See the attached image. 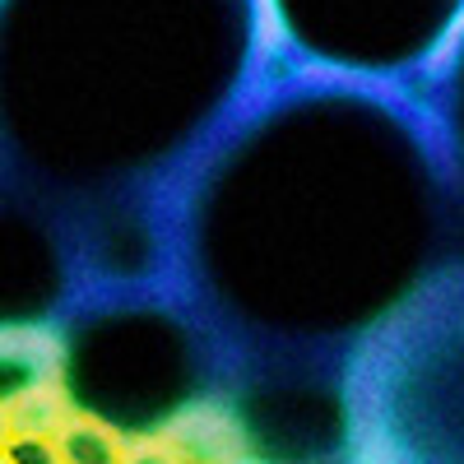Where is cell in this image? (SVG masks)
Listing matches in <instances>:
<instances>
[{"instance_id":"6da1fadb","label":"cell","mask_w":464,"mask_h":464,"mask_svg":"<svg viewBox=\"0 0 464 464\" xmlns=\"http://www.w3.org/2000/svg\"><path fill=\"white\" fill-rule=\"evenodd\" d=\"M163 237L168 284L196 306L265 330L358 325L367 343L459 265L418 93L312 70L256 93L177 190Z\"/></svg>"},{"instance_id":"7a4b0ae2","label":"cell","mask_w":464,"mask_h":464,"mask_svg":"<svg viewBox=\"0 0 464 464\" xmlns=\"http://www.w3.org/2000/svg\"><path fill=\"white\" fill-rule=\"evenodd\" d=\"M269 52L265 0H0V181L74 232L89 293L168 279V205Z\"/></svg>"},{"instance_id":"3957f363","label":"cell","mask_w":464,"mask_h":464,"mask_svg":"<svg viewBox=\"0 0 464 464\" xmlns=\"http://www.w3.org/2000/svg\"><path fill=\"white\" fill-rule=\"evenodd\" d=\"M353 413L381 464H464V260L358 353Z\"/></svg>"},{"instance_id":"277c9868","label":"cell","mask_w":464,"mask_h":464,"mask_svg":"<svg viewBox=\"0 0 464 464\" xmlns=\"http://www.w3.org/2000/svg\"><path fill=\"white\" fill-rule=\"evenodd\" d=\"M275 47L312 74L413 89L455 33L464 0H265Z\"/></svg>"},{"instance_id":"5b68a950","label":"cell","mask_w":464,"mask_h":464,"mask_svg":"<svg viewBox=\"0 0 464 464\" xmlns=\"http://www.w3.org/2000/svg\"><path fill=\"white\" fill-rule=\"evenodd\" d=\"M89 293L74 232L0 181V334H43Z\"/></svg>"},{"instance_id":"8992f818","label":"cell","mask_w":464,"mask_h":464,"mask_svg":"<svg viewBox=\"0 0 464 464\" xmlns=\"http://www.w3.org/2000/svg\"><path fill=\"white\" fill-rule=\"evenodd\" d=\"M422 111L437 130L441 159H446V181L455 200V232H459V260H464V28L455 33V43L446 56L413 84Z\"/></svg>"},{"instance_id":"52a82bcc","label":"cell","mask_w":464,"mask_h":464,"mask_svg":"<svg viewBox=\"0 0 464 464\" xmlns=\"http://www.w3.org/2000/svg\"><path fill=\"white\" fill-rule=\"evenodd\" d=\"M61 348L47 334H0V409L28 404L56 381Z\"/></svg>"},{"instance_id":"ba28073f","label":"cell","mask_w":464,"mask_h":464,"mask_svg":"<svg viewBox=\"0 0 464 464\" xmlns=\"http://www.w3.org/2000/svg\"><path fill=\"white\" fill-rule=\"evenodd\" d=\"M56 450H61L65 464H121L116 437L102 428V422H89V418L65 422L61 437H56Z\"/></svg>"},{"instance_id":"9c48e42d","label":"cell","mask_w":464,"mask_h":464,"mask_svg":"<svg viewBox=\"0 0 464 464\" xmlns=\"http://www.w3.org/2000/svg\"><path fill=\"white\" fill-rule=\"evenodd\" d=\"M56 455L61 450H52L47 441H37V437H19V441H10V464H56Z\"/></svg>"},{"instance_id":"30bf717a","label":"cell","mask_w":464,"mask_h":464,"mask_svg":"<svg viewBox=\"0 0 464 464\" xmlns=\"http://www.w3.org/2000/svg\"><path fill=\"white\" fill-rule=\"evenodd\" d=\"M126 464H172L168 455H159V450H140V455H130Z\"/></svg>"},{"instance_id":"8fae6325","label":"cell","mask_w":464,"mask_h":464,"mask_svg":"<svg viewBox=\"0 0 464 464\" xmlns=\"http://www.w3.org/2000/svg\"><path fill=\"white\" fill-rule=\"evenodd\" d=\"M0 437H5V418H0Z\"/></svg>"},{"instance_id":"7c38bea8","label":"cell","mask_w":464,"mask_h":464,"mask_svg":"<svg viewBox=\"0 0 464 464\" xmlns=\"http://www.w3.org/2000/svg\"><path fill=\"white\" fill-rule=\"evenodd\" d=\"M0 464H10V459H0Z\"/></svg>"}]
</instances>
